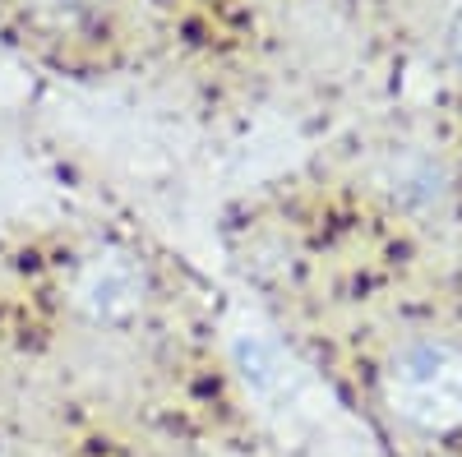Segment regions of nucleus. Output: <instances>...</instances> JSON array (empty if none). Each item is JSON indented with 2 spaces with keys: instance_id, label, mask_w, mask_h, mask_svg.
Returning <instances> with one entry per match:
<instances>
[{
  "instance_id": "1",
  "label": "nucleus",
  "mask_w": 462,
  "mask_h": 457,
  "mask_svg": "<svg viewBox=\"0 0 462 457\" xmlns=\"http://www.w3.org/2000/svg\"><path fill=\"white\" fill-rule=\"evenodd\" d=\"M383 402L420 434L462 425V352L448 342H407L383 370Z\"/></svg>"
},
{
  "instance_id": "2",
  "label": "nucleus",
  "mask_w": 462,
  "mask_h": 457,
  "mask_svg": "<svg viewBox=\"0 0 462 457\" xmlns=\"http://www.w3.org/2000/svg\"><path fill=\"white\" fill-rule=\"evenodd\" d=\"M143 291H148L143 269L121 250L93 254L79 269V278H74V305H79L93 324H121V319L139 315Z\"/></svg>"
},
{
  "instance_id": "3",
  "label": "nucleus",
  "mask_w": 462,
  "mask_h": 457,
  "mask_svg": "<svg viewBox=\"0 0 462 457\" xmlns=\"http://www.w3.org/2000/svg\"><path fill=\"white\" fill-rule=\"evenodd\" d=\"M444 42H448L453 65L462 69V5H457V10H453V19H448V37H444Z\"/></svg>"
}]
</instances>
